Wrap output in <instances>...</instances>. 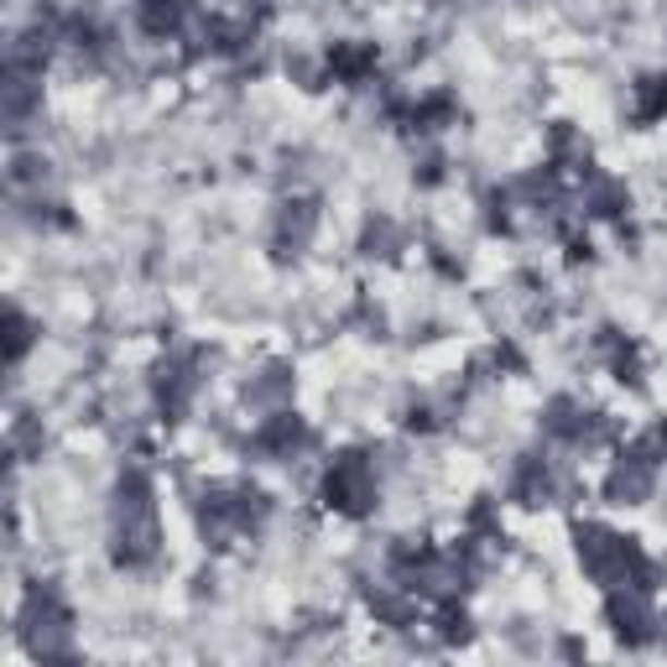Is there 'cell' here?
Instances as JSON below:
<instances>
[{
    "mask_svg": "<svg viewBox=\"0 0 667 667\" xmlns=\"http://www.w3.org/2000/svg\"><path fill=\"white\" fill-rule=\"evenodd\" d=\"M329 69L339 73V78H350V84H360L365 73L376 69V48H371V43H360V48H350V43H333Z\"/></svg>",
    "mask_w": 667,
    "mask_h": 667,
    "instance_id": "obj_2",
    "label": "cell"
},
{
    "mask_svg": "<svg viewBox=\"0 0 667 667\" xmlns=\"http://www.w3.org/2000/svg\"><path fill=\"white\" fill-rule=\"evenodd\" d=\"M631 116L642 120V125L667 116V78H642V84H636V110H631Z\"/></svg>",
    "mask_w": 667,
    "mask_h": 667,
    "instance_id": "obj_3",
    "label": "cell"
},
{
    "mask_svg": "<svg viewBox=\"0 0 667 667\" xmlns=\"http://www.w3.org/2000/svg\"><path fill=\"white\" fill-rule=\"evenodd\" d=\"M324 496H329L333 511H344V517H365V511H371V500H376V475H371V464H365L360 453H339V459L329 464Z\"/></svg>",
    "mask_w": 667,
    "mask_h": 667,
    "instance_id": "obj_1",
    "label": "cell"
}]
</instances>
